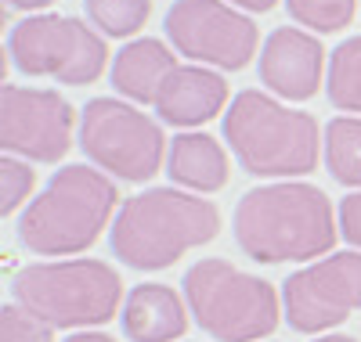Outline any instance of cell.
<instances>
[{
  "label": "cell",
  "instance_id": "obj_11",
  "mask_svg": "<svg viewBox=\"0 0 361 342\" xmlns=\"http://www.w3.org/2000/svg\"><path fill=\"white\" fill-rule=\"evenodd\" d=\"M76 108L47 87H0V148L25 163H62L73 148Z\"/></svg>",
  "mask_w": 361,
  "mask_h": 342
},
{
  "label": "cell",
  "instance_id": "obj_25",
  "mask_svg": "<svg viewBox=\"0 0 361 342\" xmlns=\"http://www.w3.org/2000/svg\"><path fill=\"white\" fill-rule=\"evenodd\" d=\"M11 8H18V11H29V15H40V11H47L51 4H58V0H8Z\"/></svg>",
  "mask_w": 361,
  "mask_h": 342
},
{
  "label": "cell",
  "instance_id": "obj_1",
  "mask_svg": "<svg viewBox=\"0 0 361 342\" xmlns=\"http://www.w3.org/2000/svg\"><path fill=\"white\" fill-rule=\"evenodd\" d=\"M231 227L238 248L257 263H314L343 238L333 198L307 180L250 188L235 205Z\"/></svg>",
  "mask_w": 361,
  "mask_h": 342
},
{
  "label": "cell",
  "instance_id": "obj_10",
  "mask_svg": "<svg viewBox=\"0 0 361 342\" xmlns=\"http://www.w3.org/2000/svg\"><path fill=\"white\" fill-rule=\"evenodd\" d=\"M286 321L304 335H325L361 310V248L329 253L282 281Z\"/></svg>",
  "mask_w": 361,
  "mask_h": 342
},
{
  "label": "cell",
  "instance_id": "obj_19",
  "mask_svg": "<svg viewBox=\"0 0 361 342\" xmlns=\"http://www.w3.org/2000/svg\"><path fill=\"white\" fill-rule=\"evenodd\" d=\"M90 25L102 37L137 40V33L152 18V0H83Z\"/></svg>",
  "mask_w": 361,
  "mask_h": 342
},
{
  "label": "cell",
  "instance_id": "obj_5",
  "mask_svg": "<svg viewBox=\"0 0 361 342\" xmlns=\"http://www.w3.org/2000/svg\"><path fill=\"white\" fill-rule=\"evenodd\" d=\"M15 303L54 331H94L123 310V277L105 260H47L15 274Z\"/></svg>",
  "mask_w": 361,
  "mask_h": 342
},
{
  "label": "cell",
  "instance_id": "obj_27",
  "mask_svg": "<svg viewBox=\"0 0 361 342\" xmlns=\"http://www.w3.org/2000/svg\"><path fill=\"white\" fill-rule=\"evenodd\" d=\"M314 342H357L354 335H318Z\"/></svg>",
  "mask_w": 361,
  "mask_h": 342
},
{
  "label": "cell",
  "instance_id": "obj_15",
  "mask_svg": "<svg viewBox=\"0 0 361 342\" xmlns=\"http://www.w3.org/2000/svg\"><path fill=\"white\" fill-rule=\"evenodd\" d=\"M188 299H180L177 289L145 281L123 303V331L130 342H177L188 331Z\"/></svg>",
  "mask_w": 361,
  "mask_h": 342
},
{
  "label": "cell",
  "instance_id": "obj_20",
  "mask_svg": "<svg viewBox=\"0 0 361 342\" xmlns=\"http://www.w3.org/2000/svg\"><path fill=\"white\" fill-rule=\"evenodd\" d=\"M286 11L307 33H340L357 15V0H286Z\"/></svg>",
  "mask_w": 361,
  "mask_h": 342
},
{
  "label": "cell",
  "instance_id": "obj_26",
  "mask_svg": "<svg viewBox=\"0 0 361 342\" xmlns=\"http://www.w3.org/2000/svg\"><path fill=\"white\" fill-rule=\"evenodd\" d=\"M66 342H116L112 335H102V331H73Z\"/></svg>",
  "mask_w": 361,
  "mask_h": 342
},
{
  "label": "cell",
  "instance_id": "obj_7",
  "mask_svg": "<svg viewBox=\"0 0 361 342\" xmlns=\"http://www.w3.org/2000/svg\"><path fill=\"white\" fill-rule=\"evenodd\" d=\"M80 148L98 170L145 184L166 166L170 137L152 115L123 98H90L80 112Z\"/></svg>",
  "mask_w": 361,
  "mask_h": 342
},
{
  "label": "cell",
  "instance_id": "obj_2",
  "mask_svg": "<svg viewBox=\"0 0 361 342\" xmlns=\"http://www.w3.org/2000/svg\"><path fill=\"white\" fill-rule=\"evenodd\" d=\"M217 234L221 209L185 188H148L127 198L109 227L112 253L134 270H166Z\"/></svg>",
  "mask_w": 361,
  "mask_h": 342
},
{
  "label": "cell",
  "instance_id": "obj_18",
  "mask_svg": "<svg viewBox=\"0 0 361 342\" xmlns=\"http://www.w3.org/2000/svg\"><path fill=\"white\" fill-rule=\"evenodd\" d=\"M325 90L336 112L361 115V37H347L329 54Z\"/></svg>",
  "mask_w": 361,
  "mask_h": 342
},
{
  "label": "cell",
  "instance_id": "obj_3",
  "mask_svg": "<svg viewBox=\"0 0 361 342\" xmlns=\"http://www.w3.org/2000/svg\"><path fill=\"white\" fill-rule=\"evenodd\" d=\"M119 213V188L105 170L62 166L18 216V241L37 256H80Z\"/></svg>",
  "mask_w": 361,
  "mask_h": 342
},
{
  "label": "cell",
  "instance_id": "obj_14",
  "mask_svg": "<svg viewBox=\"0 0 361 342\" xmlns=\"http://www.w3.org/2000/svg\"><path fill=\"white\" fill-rule=\"evenodd\" d=\"M180 65L177 61V51L156 37H137V40H127L123 47L116 51L112 58V87L116 94L130 101V105H156L163 83L170 80V72Z\"/></svg>",
  "mask_w": 361,
  "mask_h": 342
},
{
  "label": "cell",
  "instance_id": "obj_4",
  "mask_svg": "<svg viewBox=\"0 0 361 342\" xmlns=\"http://www.w3.org/2000/svg\"><path fill=\"white\" fill-rule=\"evenodd\" d=\"M322 127L311 112L289 108L264 90L235 94L224 112V141L253 177L293 180L318 170Z\"/></svg>",
  "mask_w": 361,
  "mask_h": 342
},
{
  "label": "cell",
  "instance_id": "obj_12",
  "mask_svg": "<svg viewBox=\"0 0 361 342\" xmlns=\"http://www.w3.org/2000/svg\"><path fill=\"white\" fill-rule=\"evenodd\" d=\"M325 54L329 51L318 33H307L300 25H282L260 47V83L275 98L311 101L329 76Z\"/></svg>",
  "mask_w": 361,
  "mask_h": 342
},
{
  "label": "cell",
  "instance_id": "obj_22",
  "mask_svg": "<svg viewBox=\"0 0 361 342\" xmlns=\"http://www.w3.org/2000/svg\"><path fill=\"white\" fill-rule=\"evenodd\" d=\"M0 342H54V328L29 314L22 303H4L0 310Z\"/></svg>",
  "mask_w": 361,
  "mask_h": 342
},
{
  "label": "cell",
  "instance_id": "obj_16",
  "mask_svg": "<svg viewBox=\"0 0 361 342\" xmlns=\"http://www.w3.org/2000/svg\"><path fill=\"white\" fill-rule=\"evenodd\" d=\"M166 173L177 188L195 195H214L231 180L228 148L202 130H180L177 137H170Z\"/></svg>",
  "mask_w": 361,
  "mask_h": 342
},
{
  "label": "cell",
  "instance_id": "obj_21",
  "mask_svg": "<svg viewBox=\"0 0 361 342\" xmlns=\"http://www.w3.org/2000/svg\"><path fill=\"white\" fill-rule=\"evenodd\" d=\"M37 191V170L18 155H4L0 159V216H15Z\"/></svg>",
  "mask_w": 361,
  "mask_h": 342
},
{
  "label": "cell",
  "instance_id": "obj_13",
  "mask_svg": "<svg viewBox=\"0 0 361 342\" xmlns=\"http://www.w3.org/2000/svg\"><path fill=\"white\" fill-rule=\"evenodd\" d=\"M228 101H231V87L217 69L177 65L159 90L156 112L159 122H170L177 130H195L214 122L221 112H228Z\"/></svg>",
  "mask_w": 361,
  "mask_h": 342
},
{
  "label": "cell",
  "instance_id": "obj_9",
  "mask_svg": "<svg viewBox=\"0 0 361 342\" xmlns=\"http://www.w3.org/2000/svg\"><path fill=\"white\" fill-rule=\"evenodd\" d=\"M166 40L188 61L217 72H243L257 58V22L228 0H173L166 11Z\"/></svg>",
  "mask_w": 361,
  "mask_h": 342
},
{
  "label": "cell",
  "instance_id": "obj_17",
  "mask_svg": "<svg viewBox=\"0 0 361 342\" xmlns=\"http://www.w3.org/2000/svg\"><path fill=\"white\" fill-rule=\"evenodd\" d=\"M325 166L343 188L361 191V115H336L329 119L322 137Z\"/></svg>",
  "mask_w": 361,
  "mask_h": 342
},
{
  "label": "cell",
  "instance_id": "obj_24",
  "mask_svg": "<svg viewBox=\"0 0 361 342\" xmlns=\"http://www.w3.org/2000/svg\"><path fill=\"white\" fill-rule=\"evenodd\" d=\"M235 8H243L246 15H264V11H271L279 4V0H231Z\"/></svg>",
  "mask_w": 361,
  "mask_h": 342
},
{
  "label": "cell",
  "instance_id": "obj_23",
  "mask_svg": "<svg viewBox=\"0 0 361 342\" xmlns=\"http://www.w3.org/2000/svg\"><path fill=\"white\" fill-rule=\"evenodd\" d=\"M336 216H340V234H343L354 248H361V191H350V195L340 202Z\"/></svg>",
  "mask_w": 361,
  "mask_h": 342
},
{
  "label": "cell",
  "instance_id": "obj_6",
  "mask_svg": "<svg viewBox=\"0 0 361 342\" xmlns=\"http://www.w3.org/2000/svg\"><path fill=\"white\" fill-rule=\"evenodd\" d=\"M185 299L192 317L217 342H260L275 335L286 306L275 285L238 270L231 260L206 256L185 274Z\"/></svg>",
  "mask_w": 361,
  "mask_h": 342
},
{
  "label": "cell",
  "instance_id": "obj_8",
  "mask_svg": "<svg viewBox=\"0 0 361 342\" xmlns=\"http://www.w3.org/2000/svg\"><path fill=\"white\" fill-rule=\"evenodd\" d=\"M8 58L22 76H47L66 87H90L109 69V44L94 25L73 15L40 11L11 29Z\"/></svg>",
  "mask_w": 361,
  "mask_h": 342
}]
</instances>
